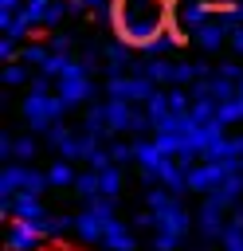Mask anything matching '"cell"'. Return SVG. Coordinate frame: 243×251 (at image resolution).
<instances>
[{"mask_svg":"<svg viewBox=\"0 0 243 251\" xmlns=\"http://www.w3.org/2000/svg\"><path fill=\"white\" fill-rule=\"evenodd\" d=\"M172 16L169 0H114V27L125 43H153Z\"/></svg>","mask_w":243,"mask_h":251,"instance_id":"obj_1","label":"cell"},{"mask_svg":"<svg viewBox=\"0 0 243 251\" xmlns=\"http://www.w3.org/2000/svg\"><path fill=\"white\" fill-rule=\"evenodd\" d=\"M47 180H51V184H67V180H71V169H67V165H55Z\"/></svg>","mask_w":243,"mask_h":251,"instance_id":"obj_3","label":"cell"},{"mask_svg":"<svg viewBox=\"0 0 243 251\" xmlns=\"http://www.w3.org/2000/svg\"><path fill=\"white\" fill-rule=\"evenodd\" d=\"M106 247H114V251H129V235H125V227L118 224V220H110V227H106Z\"/></svg>","mask_w":243,"mask_h":251,"instance_id":"obj_2","label":"cell"}]
</instances>
